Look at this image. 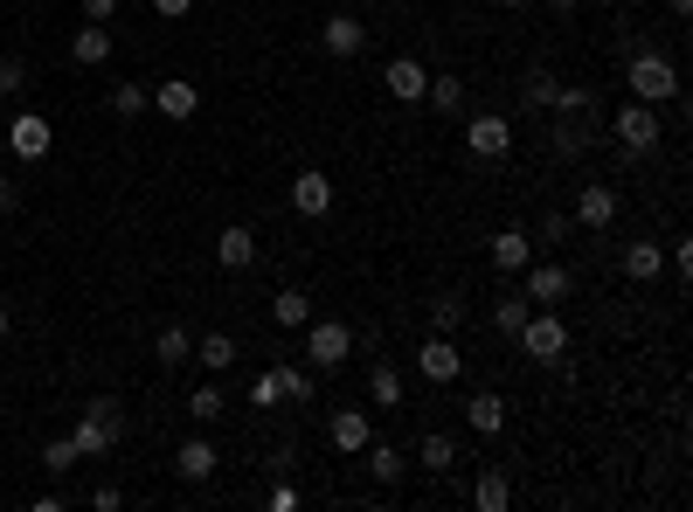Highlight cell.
Listing matches in <instances>:
<instances>
[{"mask_svg":"<svg viewBox=\"0 0 693 512\" xmlns=\"http://www.w3.org/2000/svg\"><path fill=\"white\" fill-rule=\"evenodd\" d=\"M624 84H631V98H639V104H672V98H680V70H672L666 55H652V49L631 55Z\"/></svg>","mask_w":693,"mask_h":512,"instance_id":"obj_1","label":"cell"},{"mask_svg":"<svg viewBox=\"0 0 693 512\" xmlns=\"http://www.w3.org/2000/svg\"><path fill=\"white\" fill-rule=\"evenodd\" d=\"M119 436H125L119 402H90L77 415V429H70V444H77V458H104V450H119Z\"/></svg>","mask_w":693,"mask_h":512,"instance_id":"obj_2","label":"cell"},{"mask_svg":"<svg viewBox=\"0 0 693 512\" xmlns=\"http://www.w3.org/2000/svg\"><path fill=\"white\" fill-rule=\"evenodd\" d=\"M513 339H520V353H528V360H541V367H555V360L569 353V326L555 319V305H534L528 326H520Z\"/></svg>","mask_w":693,"mask_h":512,"instance_id":"obj_3","label":"cell"},{"mask_svg":"<svg viewBox=\"0 0 693 512\" xmlns=\"http://www.w3.org/2000/svg\"><path fill=\"white\" fill-rule=\"evenodd\" d=\"M610 132H617V146H624V160H645L652 146H659V111L631 98L624 111H617V125H610Z\"/></svg>","mask_w":693,"mask_h":512,"instance_id":"obj_4","label":"cell"},{"mask_svg":"<svg viewBox=\"0 0 693 512\" xmlns=\"http://www.w3.org/2000/svg\"><path fill=\"white\" fill-rule=\"evenodd\" d=\"M458 367H465V353L451 347V333H430L423 347H417V374H423L430 388H451V382H458Z\"/></svg>","mask_w":693,"mask_h":512,"instance_id":"obj_5","label":"cell"},{"mask_svg":"<svg viewBox=\"0 0 693 512\" xmlns=\"http://www.w3.org/2000/svg\"><path fill=\"white\" fill-rule=\"evenodd\" d=\"M49 146H55V125L42 118V111H22V118L8 125V153L14 160H49Z\"/></svg>","mask_w":693,"mask_h":512,"instance_id":"obj_6","label":"cell"},{"mask_svg":"<svg viewBox=\"0 0 693 512\" xmlns=\"http://www.w3.org/2000/svg\"><path fill=\"white\" fill-rule=\"evenodd\" d=\"M465 146H472L479 160H507L513 153V125L499 118V111H479V118L465 125Z\"/></svg>","mask_w":693,"mask_h":512,"instance_id":"obj_7","label":"cell"},{"mask_svg":"<svg viewBox=\"0 0 693 512\" xmlns=\"http://www.w3.org/2000/svg\"><path fill=\"white\" fill-rule=\"evenodd\" d=\"M306 353L320 360V367H341V360L354 353V333L341 326V319H312V339H306Z\"/></svg>","mask_w":693,"mask_h":512,"instance_id":"obj_8","label":"cell"},{"mask_svg":"<svg viewBox=\"0 0 693 512\" xmlns=\"http://www.w3.org/2000/svg\"><path fill=\"white\" fill-rule=\"evenodd\" d=\"M292 208H298V215H306V222H320L326 208H333V180L320 174V166H306V174L292 180Z\"/></svg>","mask_w":693,"mask_h":512,"instance_id":"obj_9","label":"cell"},{"mask_svg":"<svg viewBox=\"0 0 693 512\" xmlns=\"http://www.w3.org/2000/svg\"><path fill=\"white\" fill-rule=\"evenodd\" d=\"M382 84H388V98H403V104H417L423 90H430V70L417 63V55H396V63L382 70Z\"/></svg>","mask_w":693,"mask_h":512,"instance_id":"obj_10","label":"cell"},{"mask_svg":"<svg viewBox=\"0 0 693 512\" xmlns=\"http://www.w3.org/2000/svg\"><path fill=\"white\" fill-rule=\"evenodd\" d=\"M528 305H561V298H569V271H561V263H528Z\"/></svg>","mask_w":693,"mask_h":512,"instance_id":"obj_11","label":"cell"},{"mask_svg":"<svg viewBox=\"0 0 693 512\" xmlns=\"http://www.w3.org/2000/svg\"><path fill=\"white\" fill-rule=\"evenodd\" d=\"M215 263H222V271H250V263H257V229L230 222V229L215 236Z\"/></svg>","mask_w":693,"mask_h":512,"instance_id":"obj_12","label":"cell"},{"mask_svg":"<svg viewBox=\"0 0 693 512\" xmlns=\"http://www.w3.org/2000/svg\"><path fill=\"white\" fill-rule=\"evenodd\" d=\"M320 49L326 55H361L368 49V28L354 22V14H333V22H320Z\"/></svg>","mask_w":693,"mask_h":512,"instance_id":"obj_13","label":"cell"},{"mask_svg":"<svg viewBox=\"0 0 693 512\" xmlns=\"http://www.w3.org/2000/svg\"><path fill=\"white\" fill-rule=\"evenodd\" d=\"M215 464H222V458H215L209 436H195V444H181V450H174V471H181L187 485H209V478H215Z\"/></svg>","mask_w":693,"mask_h":512,"instance_id":"obj_14","label":"cell"},{"mask_svg":"<svg viewBox=\"0 0 693 512\" xmlns=\"http://www.w3.org/2000/svg\"><path fill=\"white\" fill-rule=\"evenodd\" d=\"M195 104H201V90L187 84V77L153 84V111H160V118H195Z\"/></svg>","mask_w":693,"mask_h":512,"instance_id":"obj_15","label":"cell"},{"mask_svg":"<svg viewBox=\"0 0 693 512\" xmlns=\"http://www.w3.org/2000/svg\"><path fill=\"white\" fill-rule=\"evenodd\" d=\"M528 263H534V236L528 229H499L493 236V271L513 277V271H528Z\"/></svg>","mask_w":693,"mask_h":512,"instance_id":"obj_16","label":"cell"},{"mask_svg":"<svg viewBox=\"0 0 693 512\" xmlns=\"http://www.w3.org/2000/svg\"><path fill=\"white\" fill-rule=\"evenodd\" d=\"M70 55H77L84 70H104L111 63V28L104 22H84L77 35H70Z\"/></svg>","mask_w":693,"mask_h":512,"instance_id":"obj_17","label":"cell"},{"mask_svg":"<svg viewBox=\"0 0 693 512\" xmlns=\"http://www.w3.org/2000/svg\"><path fill=\"white\" fill-rule=\"evenodd\" d=\"M576 222H583V229H610L617 222V187H583V195H576Z\"/></svg>","mask_w":693,"mask_h":512,"instance_id":"obj_18","label":"cell"},{"mask_svg":"<svg viewBox=\"0 0 693 512\" xmlns=\"http://www.w3.org/2000/svg\"><path fill=\"white\" fill-rule=\"evenodd\" d=\"M465 423L479 436H499L507 429V402H499V395H472V402H465Z\"/></svg>","mask_w":693,"mask_h":512,"instance_id":"obj_19","label":"cell"},{"mask_svg":"<svg viewBox=\"0 0 693 512\" xmlns=\"http://www.w3.org/2000/svg\"><path fill=\"white\" fill-rule=\"evenodd\" d=\"M659 271H666V250H659V242H631V250H624V277H631V284H652Z\"/></svg>","mask_w":693,"mask_h":512,"instance_id":"obj_20","label":"cell"},{"mask_svg":"<svg viewBox=\"0 0 693 512\" xmlns=\"http://www.w3.org/2000/svg\"><path fill=\"white\" fill-rule=\"evenodd\" d=\"M472 505H479V512H507V505H513V485L499 478V471H479V485H472Z\"/></svg>","mask_w":693,"mask_h":512,"instance_id":"obj_21","label":"cell"},{"mask_svg":"<svg viewBox=\"0 0 693 512\" xmlns=\"http://www.w3.org/2000/svg\"><path fill=\"white\" fill-rule=\"evenodd\" d=\"M153 360H160V367H181V360H195V339H187V326H160Z\"/></svg>","mask_w":693,"mask_h":512,"instance_id":"obj_22","label":"cell"},{"mask_svg":"<svg viewBox=\"0 0 693 512\" xmlns=\"http://www.w3.org/2000/svg\"><path fill=\"white\" fill-rule=\"evenodd\" d=\"M333 450H368V415H361V409H341V415H333Z\"/></svg>","mask_w":693,"mask_h":512,"instance_id":"obj_23","label":"cell"},{"mask_svg":"<svg viewBox=\"0 0 693 512\" xmlns=\"http://www.w3.org/2000/svg\"><path fill=\"white\" fill-rule=\"evenodd\" d=\"M195 360L209 374H222V367H236V339L230 333H209V339H195Z\"/></svg>","mask_w":693,"mask_h":512,"instance_id":"obj_24","label":"cell"},{"mask_svg":"<svg viewBox=\"0 0 693 512\" xmlns=\"http://www.w3.org/2000/svg\"><path fill=\"white\" fill-rule=\"evenodd\" d=\"M368 402H374V409H396V402H403V374L374 360V374H368Z\"/></svg>","mask_w":693,"mask_h":512,"instance_id":"obj_25","label":"cell"},{"mask_svg":"<svg viewBox=\"0 0 693 512\" xmlns=\"http://www.w3.org/2000/svg\"><path fill=\"white\" fill-rule=\"evenodd\" d=\"M271 319H277V326H312V298L306 291H277L271 298Z\"/></svg>","mask_w":693,"mask_h":512,"instance_id":"obj_26","label":"cell"},{"mask_svg":"<svg viewBox=\"0 0 693 512\" xmlns=\"http://www.w3.org/2000/svg\"><path fill=\"white\" fill-rule=\"evenodd\" d=\"M423 98L437 104L444 118H458V111H465V77H430V90H423Z\"/></svg>","mask_w":693,"mask_h":512,"instance_id":"obj_27","label":"cell"},{"mask_svg":"<svg viewBox=\"0 0 693 512\" xmlns=\"http://www.w3.org/2000/svg\"><path fill=\"white\" fill-rule=\"evenodd\" d=\"M146 104H153V90H146V84H119V90H111V118H125V125H133Z\"/></svg>","mask_w":693,"mask_h":512,"instance_id":"obj_28","label":"cell"},{"mask_svg":"<svg viewBox=\"0 0 693 512\" xmlns=\"http://www.w3.org/2000/svg\"><path fill=\"white\" fill-rule=\"evenodd\" d=\"M555 90H561V84H555V70H528V84H520V98H528L534 111H555Z\"/></svg>","mask_w":693,"mask_h":512,"instance_id":"obj_29","label":"cell"},{"mask_svg":"<svg viewBox=\"0 0 693 512\" xmlns=\"http://www.w3.org/2000/svg\"><path fill=\"white\" fill-rule=\"evenodd\" d=\"M417 458H423L430 471H451V464H458V444H451V436H444V429H430V436H423V450H417Z\"/></svg>","mask_w":693,"mask_h":512,"instance_id":"obj_30","label":"cell"},{"mask_svg":"<svg viewBox=\"0 0 693 512\" xmlns=\"http://www.w3.org/2000/svg\"><path fill=\"white\" fill-rule=\"evenodd\" d=\"M430 326H437V333H458V326H465V298H458V291L430 298Z\"/></svg>","mask_w":693,"mask_h":512,"instance_id":"obj_31","label":"cell"},{"mask_svg":"<svg viewBox=\"0 0 693 512\" xmlns=\"http://www.w3.org/2000/svg\"><path fill=\"white\" fill-rule=\"evenodd\" d=\"M555 111H561V118H583V111H596V90L590 84H561L555 90Z\"/></svg>","mask_w":693,"mask_h":512,"instance_id":"obj_32","label":"cell"},{"mask_svg":"<svg viewBox=\"0 0 693 512\" xmlns=\"http://www.w3.org/2000/svg\"><path fill=\"white\" fill-rule=\"evenodd\" d=\"M528 312H534V305H528V298H520V291H507V298H499V312H493V326H499V333H507V339H513L520 326H528Z\"/></svg>","mask_w":693,"mask_h":512,"instance_id":"obj_33","label":"cell"},{"mask_svg":"<svg viewBox=\"0 0 693 512\" xmlns=\"http://www.w3.org/2000/svg\"><path fill=\"white\" fill-rule=\"evenodd\" d=\"M222 409H230V402H222V388H215V382H201L195 395H187V415H195V423H215Z\"/></svg>","mask_w":693,"mask_h":512,"instance_id":"obj_34","label":"cell"},{"mask_svg":"<svg viewBox=\"0 0 693 512\" xmlns=\"http://www.w3.org/2000/svg\"><path fill=\"white\" fill-rule=\"evenodd\" d=\"M271 402H285V374H277V367H264L250 382V409H271Z\"/></svg>","mask_w":693,"mask_h":512,"instance_id":"obj_35","label":"cell"},{"mask_svg":"<svg viewBox=\"0 0 693 512\" xmlns=\"http://www.w3.org/2000/svg\"><path fill=\"white\" fill-rule=\"evenodd\" d=\"M84 458H77V444H70V436H55V444H42V471H55V478H63V471H77Z\"/></svg>","mask_w":693,"mask_h":512,"instance_id":"obj_36","label":"cell"},{"mask_svg":"<svg viewBox=\"0 0 693 512\" xmlns=\"http://www.w3.org/2000/svg\"><path fill=\"white\" fill-rule=\"evenodd\" d=\"M368 464H374V478H382V485H396V478H403V450H388V444H374V458H368Z\"/></svg>","mask_w":693,"mask_h":512,"instance_id":"obj_37","label":"cell"},{"mask_svg":"<svg viewBox=\"0 0 693 512\" xmlns=\"http://www.w3.org/2000/svg\"><path fill=\"white\" fill-rule=\"evenodd\" d=\"M0 90H8V98H22V90H28V63H14V55H0Z\"/></svg>","mask_w":693,"mask_h":512,"instance_id":"obj_38","label":"cell"},{"mask_svg":"<svg viewBox=\"0 0 693 512\" xmlns=\"http://www.w3.org/2000/svg\"><path fill=\"white\" fill-rule=\"evenodd\" d=\"M277 374H285V395H292V402H312V395H320V388H312V374H306V367H277Z\"/></svg>","mask_w":693,"mask_h":512,"instance_id":"obj_39","label":"cell"},{"mask_svg":"<svg viewBox=\"0 0 693 512\" xmlns=\"http://www.w3.org/2000/svg\"><path fill=\"white\" fill-rule=\"evenodd\" d=\"M569 236V215H541V242H561Z\"/></svg>","mask_w":693,"mask_h":512,"instance_id":"obj_40","label":"cell"},{"mask_svg":"<svg viewBox=\"0 0 693 512\" xmlns=\"http://www.w3.org/2000/svg\"><path fill=\"white\" fill-rule=\"evenodd\" d=\"M119 14V0H84V22H111Z\"/></svg>","mask_w":693,"mask_h":512,"instance_id":"obj_41","label":"cell"},{"mask_svg":"<svg viewBox=\"0 0 693 512\" xmlns=\"http://www.w3.org/2000/svg\"><path fill=\"white\" fill-rule=\"evenodd\" d=\"M14 208H22V187H14V180H0V215H14Z\"/></svg>","mask_w":693,"mask_h":512,"instance_id":"obj_42","label":"cell"},{"mask_svg":"<svg viewBox=\"0 0 693 512\" xmlns=\"http://www.w3.org/2000/svg\"><path fill=\"white\" fill-rule=\"evenodd\" d=\"M187 8H195V0H153V14H166V22H181Z\"/></svg>","mask_w":693,"mask_h":512,"instance_id":"obj_43","label":"cell"},{"mask_svg":"<svg viewBox=\"0 0 693 512\" xmlns=\"http://www.w3.org/2000/svg\"><path fill=\"white\" fill-rule=\"evenodd\" d=\"M14 333V319H8V305H0V339H8Z\"/></svg>","mask_w":693,"mask_h":512,"instance_id":"obj_44","label":"cell"},{"mask_svg":"<svg viewBox=\"0 0 693 512\" xmlns=\"http://www.w3.org/2000/svg\"><path fill=\"white\" fill-rule=\"evenodd\" d=\"M548 8H555V14H576V0H548Z\"/></svg>","mask_w":693,"mask_h":512,"instance_id":"obj_45","label":"cell"},{"mask_svg":"<svg viewBox=\"0 0 693 512\" xmlns=\"http://www.w3.org/2000/svg\"><path fill=\"white\" fill-rule=\"evenodd\" d=\"M666 8H672V14H693V0H666Z\"/></svg>","mask_w":693,"mask_h":512,"instance_id":"obj_46","label":"cell"},{"mask_svg":"<svg viewBox=\"0 0 693 512\" xmlns=\"http://www.w3.org/2000/svg\"><path fill=\"white\" fill-rule=\"evenodd\" d=\"M499 8H528V0H499Z\"/></svg>","mask_w":693,"mask_h":512,"instance_id":"obj_47","label":"cell"}]
</instances>
